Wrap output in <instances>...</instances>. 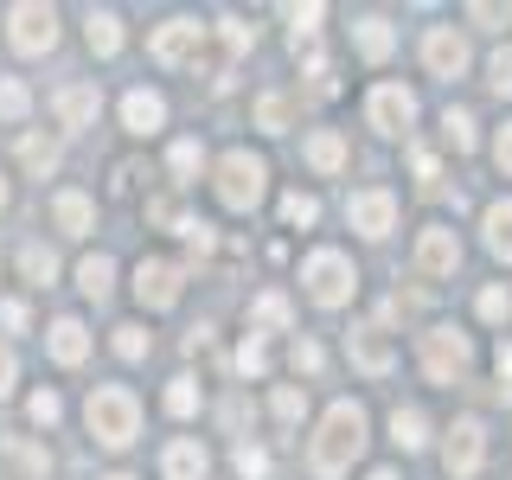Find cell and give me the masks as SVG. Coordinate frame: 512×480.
I'll use <instances>...</instances> for the list:
<instances>
[{
	"label": "cell",
	"instance_id": "1",
	"mask_svg": "<svg viewBox=\"0 0 512 480\" xmlns=\"http://www.w3.org/2000/svg\"><path fill=\"white\" fill-rule=\"evenodd\" d=\"M359 448H365V410L352 404V397H340V404L320 416V436L308 448V468L320 480H340L352 461H359Z\"/></svg>",
	"mask_w": 512,
	"mask_h": 480
},
{
	"label": "cell",
	"instance_id": "2",
	"mask_svg": "<svg viewBox=\"0 0 512 480\" xmlns=\"http://www.w3.org/2000/svg\"><path fill=\"white\" fill-rule=\"evenodd\" d=\"M84 423H90V436L103 442V448H128V442L141 436V404H135V391H122V384H96L90 404H84Z\"/></svg>",
	"mask_w": 512,
	"mask_h": 480
},
{
	"label": "cell",
	"instance_id": "3",
	"mask_svg": "<svg viewBox=\"0 0 512 480\" xmlns=\"http://www.w3.org/2000/svg\"><path fill=\"white\" fill-rule=\"evenodd\" d=\"M301 288H308L314 308H346L359 276H352V256L346 250H314L308 263H301Z\"/></svg>",
	"mask_w": 512,
	"mask_h": 480
},
{
	"label": "cell",
	"instance_id": "4",
	"mask_svg": "<svg viewBox=\"0 0 512 480\" xmlns=\"http://www.w3.org/2000/svg\"><path fill=\"white\" fill-rule=\"evenodd\" d=\"M416 359H423V372L436 378V384H461V378H468V365H474V346H468V333H461V327H429L423 340H416Z\"/></svg>",
	"mask_w": 512,
	"mask_h": 480
},
{
	"label": "cell",
	"instance_id": "5",
	"mask_svg": "<svg viewBox=\"0 0 512 480\" xmlns=\"http://www.w3.org/2000/svg\"><path fill=\"white\" fill-rule=\"evenodd\" d=\"M263 192H269V167L256 154H224L218 160V199L231 205V212H250V205H263Z\"/></svg>",
	"mask_w": 512,
	"mask_h": 480
},
{
	"label": "cell",
	"instance_id": "6",
	"mask_svg": "<svg viewBox=\"0 0 512 480\" xmlns=\"http://www.w3.org/2000/svg\"><path fill=\"white\" fill-rule=\"evenodd\" d=\"M480 461H487V429H480V416H461V423L448 429V442H442V474L448 480H474Z\"/></svg>",
	"mask_w": 512,
	"mask_h": 480
},
{
	"label": "cell",
	"instance_id": "7",
	"mask_svg": "<svg viewBox=\"0 0 512 480\" xmlns=\"http://www.w3.org/2000/svg\"><path fill=\"white\" fill-rule=\"evenodd\" d=\"M7 39L20 45V52H52L58 45V13L39 7V0H20V7L7 13Z\"/></svg>",
	"mask_w": 512,
	"mask_h": 480
},
{
	"label": "cell",
	"instance_id": "8",
	"mask_svg": "<svg viewBox=\"0 0 512 480\" xmlns=\"http://www.w3.org/2000/svg\"><path fill=\"white\" fill-rule=\"evenodd\" d=\"M455 263H461V237L448 231V224H429L423 237H416V276L423 282H442V276H455Z\"/></svg>",
	"mask_w": 512,
	"mask_h": 480
},
{
	"label": "cell",
	"instance_id": "9",
	"mask_svg": "<svg viewBox=\"0 0 512 480\" xmlns=\"http://www.w3.org/2000/svg\"><path fill=\"white\" fill-rule=\"evenodd\" d=\"M365 122H372L378 135H404V128L416 122V96L404 84H378L372 96H365Z\"/></svg>",
	"mask_w": 512,
	"mask_h": 480
},
{
	"label": "cell",
	"instance_id": "10",
	"mask_svg": "<svg viewBox=\"0 0 512 480\" xmlns=\"http://www.w3.org/2000/svg\"><path fill=\"white\" fill-rule=\"evenodd\" d=\"M346 218H352V231H365V237H391L397 199L384 186H365V192H352V199H346Z\"/></svg>",
	"mask_w": 512,
	"mask_h": 480
},
{
	"label": "cell",
	"instance_id": "11",
	"mask_svg": "<svg viewBox=\"0 0 512 480\" xmlns=\"http://www.w3.org/2000/svg\"><path fill=\"white\" fill-rule=\"evenodd\" d=\"M154 58L160 64H199L205 58V26L199 20H167L154 32Z\"/></svg>",
	"mask_w": 512,
	"mask_h": 480
},
{
	"label": "cell",
	"instance_id": "12",
	"mask_svg": "<svg viewBox=\"0 0 512 480\" xmlns=\"http://www.w3.org/2000/svg\"><path fill=\"white\" fill-rule=\"evenodd\" d=\"M423 64L436 77H461V71H468V39H461L455 26H429L423 32Z\"/></svg>",
	"mask_w": 512,
	"mask_h": 480
},
{
	"label": "cell",
	"instance_id": "13",
	"mask_svg": "<svg viewBox=\"0 0 512 480\" xmlns=\"http://www.w3.org/2000/svg\"><path fill=\"white\" fill-rule=\"evenodd\" d=\"M135 295H141V308H173V301H180V269H173L167 256H148V263L135 269Z\"/></svg>",
	"mask_w": 512,
	"mask_h": 480
},
{
	"label": "cell",
	"instance_id": "14",
	"mask_svg": "<svg viewBox=\"0 0 512 480\" xmlns=\"http://www.w3.org/2000/svg\"><path fill=\"white\" fill-rule=\"evenodd\" d=\"M52 109H58V122H64V128H90V122H96V109H103V96H96V84H64Z\"/></svg>",
	"mask_w": 512,
	"mask_h": 480
},
{
	"label": "cell",
	"instance_id": "15",
	"mask_svg": "<svg viewBox=\"0 0 512 480\" xmlns=\"http://www.w3.org/2000/svg\"><path fill=\"white\" fill-rule=\"evenodd\" d=\"M160 480H205V448L192 436L167 442V455H160Z\"/></svg>",
	"mask_w": 512,
	"mask_h": 480
},
{
	"label": "cell",
	"instance_id": "16",
	"mask_svg": "<svg viewBox=\"0 0 512 480\" xmlns=\"http://www.w3.org/2000/svg\"><path fill=\"white\" fill-rule=\"evenodd\" d=\"M122 122L135 128V135H154V128L167 122V103H160L154 90H128V96H122Z\"/></svg>",
	"mask_w": 512,
	"mask_h": 480
},
{
	"label": "cell",
	"instance_id": "17",
	"mask_svg": "<svg viewBox=\"0 0 512 480\" xmlns=\"http://www.w3.org/2000/svg\"><path fill=\"white\" fill-rule=\"evenodd\" d=\"M45 346H52V359H58V365H84V352H90L84 320H58V327L45 333Z\"/></svg>",
	"mask_w": 512,
	"mask_h": 480
},
{
	"label": "cell",
	"instance_id": "18",
	"mask_svg": "<svg viewBox=\"0 0 512 480\" xmlns=\"http://www.w3.org/2000/svg\"><path fill=\"white\" fill-rule=\"evenodd\" d=\"M301 154H308L314 173H340V167H346V141L333 135V128H314V135L301 141Z\"/></svg>",
	"mask_w": 512,
	"mask_h": 480
},
{
	"label": "cell",
	"instance_id": "19",
	"mask_svg": "<svg viewBox=\"0 0 512 480\" xmlns=\"http://www.w3.org/2000/svg\"><path fill=\"white\" fill-rule=\"evenodd\" d=\"M352 359H359V372L384 378V372H391V346H384V333L378 327H359V333H352Z\"/></svg>",
	"mask_w": 512,
	"mask_h": 480
},
{
	"label": "cell",
	"instance_id": "20",
	"mask_svg": "<svg viewBox=\"0 0 512 480\" xmlns=\"http://www.w3.org/2000/svg\"><path fill=\"white\" fill-rule=\"evenodd\" d=\"M52 218H58V231H71V237H84L90 231V199H84V192H58V199H52Z\"/></svg>",
	"mask_w": 512,
	"mask_h": 480
},
{
	"label": "cell",
	"instance_id": "21",
	"mask_svg": "<svg viewBox=\"0 0 512 480\" xmlns=\"http://www.w3.org/2000/svg\"><path fill=\"white\" fill-rule=\"evenodd\" d=\"M250 327L288 333V327H295V308H288V295H256V301H250Z\"/></svg>",
	"mask_w": 512,
	"mask_h": 480
},
{
	"label": "cell",
	"instance_id": "22",
	"mask_svg": "<svg viewBox=\"0 0 512 480\" xmlns=\"http://www.w3.org/2000/svg\"><path fill=\"white\" fill-rule=\"evenodd\" d=\"M352 45H359V58H391V45H397V32L391 26H384V20H359V26H352Z\"/></svg>",
	"mask_w": 512,
	"mask_h": 480
},
{
	"label": "cell",
	"instance_id": "23",
	"mask_svg": "<svg viewBox=\"0 0 512 480\" xmlns=\"http://www.w3.org/2000/svg\"><path fill=\"white\" fill-rule=\"evenodd\" d=\"M84 39H90V52H96V58H109V52H122V20H116V13H90V26H84Z\"/></svg>",
	"mask_w": 512,
	"mask_h": 480
},
{
	"label": "cell",
	"instance_id": "24",
	"mask_svg": "<svg viewBox=\"0 0 512 480\" xmlns=\"http://www.w3.org/2000/svg\"><path fill=\"white\" fill-rule=\"evenodd\" d=\"M109 282H116V263H109V256H84V263H77V288H84L90 301H103Z\"/></svg>",
	"mask_w": 512,
	"mask_h": 480
},
{
	"label": "cell",
	"instance_id": "25",
	"mask_svg": "<svg viewBox=\"0 0 512 480\" xmlns=\"http://www.w3.org/2000/svg\"><path fill=\"white\" fill-rule=\"evenodd\" d=\"M487 250H493V256H506V263H512V199L487 205Z\"/></svg>",
	"mask_w": 512,
	"mask_h": 480
},
{
	"label": "cell",
	"instance_id": "26",
	"mask_svg": "<svg viewBox=\"0 0 512 480\" xmlns=\"http://www.w3.org/2000/svg\"><path fill=\"white\" fill-rule=\"evenodd\" d=\"M391 442L397 448H423L429 442V416L423 410H391Z\"/></svg>",
	"mask_w": 512,
	"mask_h": 480
},
{
	"label": "cell",
	"instance_id": "27",
	"mask_svg": "<svg viewBox=\"0 0 512 480\" xmlns=\"http://www.w3.org/2000/svg\"><path fill=\"white\" fill-rule=\"evenodd\" d=\"M20 269H26V282H32V288H45V282L58 276V256L45 250V244H26V250H20Z\"/></svg>",
	"mask_w": 512,
	"mask_h": 480
},
{
	"label": "cell",
	"instance_id": "28",
	"mask_svg": "<svg viewBox=\"0 0 512 480\" xmlns=\"http://www.w3.org/2000/svg\"><path fill=\"white\" fill-rule=\"evenodd\" d=\"M442 141H448L455 154L474 148V116H468V109H448V116H442Z\"/></svg>",
	"mask_w": 512,
	"mask_h": 480
},
{
	"label": "cell",
	"instance_id": "29",
	"mask_svg": "<svg viewBox=\"0 0 512 480\" xmlns=\"http://www.w3.org/2000/svg\"><path fill=\"white\" fill-rule=\"evenodd\" d=\"M20 160H26L32 173H52V167H58V141H45V135H26V141H20Z\"/></svg>",
	"mask_w": 512,
	"mask_h": 480
},
{
	"label": "cell",
	"instance_id": "30",
	"mask_svg": "<svg viewBox=\"0 0 512 480\" xmlns=\"http://www.w3.org/2000/svg\"><path fill=\"white\" fill-rule=\"evenodd\" d=\"M26 109H32V90L20 84V77H0V116H7V122H20Z\"/></svg>",
	"mask_w": 512,
	"mask_h": 480
},
{
	"label": "cell",
	"instance_id": "31",
	"mask_svg": "<svg viewBox=\"0 0 512 480\" xmlns=\"http://www.w3.org/2000/svg\"><path fill=\"white\" fill-rule=\"evenodd\" d=\"M288 116H295V103H288V96H263V103H256V128H269V135H282Z\"/></svg>",
	"mask_w": 512,
	"mask_h": 480
},
{
	"label": "cell",
	"instance_id": "32",
	"mask_svg": "<svg viewBox=\"0 0 512 480\" xmlns=\"http://www.w3.org/2000/svg\"><path fill=\"white\" fill-rule=\"evenodd\" d=\"M167 167H173V180H192V173L205 167V154H199V141H173V154H167Z\"/></svg>",
	"mask_w": 512,
	"mask_h": 480
},
{
	"label": "cell",
	"instance_id": "33",
	"mask_svg": "<svg viewBox=\"0 0 512 480\" xmlns=\"http://www.w3.org/2000/svg\"><path fill=\"white\" fill-rule=\"evenodd\" d=\"M314 218H320L314 192H288V199H282V224H314Z\"/></svg>",
	"mask_w": 512,
	"mask_h": 480
},
{
	"label": "cell",
	"instance_id": "34",
	"mask_svg": "<svg viewBox=\"0 0 512 480\" xmlns=\"http://www.w3.org/2000/svg\"><path fill=\"white\" fill-rule=\"evenodd\" d=\"M237 372H250V378H263V372H269V346L256 340V333H250L244 346H237Z\"/></svg>",
	"mask_w": 512,
	"mask_h": 480
},
{
	"label": "cell",
	"instance_id": "35",
	"mask_svg": "<svg viewBox=\"0 0 512 480\" xmlns=\"http://www.w3.org/2000/svg\"><path fill=\"white\" fill-rule=\"evenodd\" d=\"M167 410L173 416H192V410H199V384H192V378H173L167 384Z\"/></svg>",
	"mask_w": 512,
	"mask_h": 480
},
{
	"label": "cell",
	"instance_id": "36",
	"mask_svg": "<svg viewBox=\"0 0 512 480\" xmlns=\"http://www.w3.org/2000/svg\"><path fill=\"white\" fill-rule=\"evenodd\" d=\"M487 84L500 90V96H512V45H500V52L487 58Z\"/></svg>",
	"mask_w": 512,
	"mask_h": 480
},
{
	"label": "cell",
	"instance_id": "37",
	"mask_svg": "<svg viewBox=\"0 0 512 480\" xmlns=\"http://www.w3.org/2000/svg\"><path fill=\"white\" fill-rule=\"evenodd\" d=\"M301 410H308V391H301V384H282V391H276V416H282V423H301Z\"/></svg>",
	"mask_w": 512,
	"mask_h": 480
},
{
	"label": "cell",
	"instance_id": "38",
	"mask_svg": "<svg viewBox=\"0 0 512 480\" xmlns=\"http://www.w3.org/2000/svg\"><path fill=\"white\" fill-rule=\"evenodd\" d=\"M288 20H295V52H301V45L314 39V26L327 20V7H295V13H288Z\"/></svg>",
	"mask_w": 512,
	"mask_h": 480
},
{
	"label": "cell",
	"instance_id": "39",
	"mask_svg": "<svg viewBox=\"0 0 512 480\" xmlns=\"http://www.w3.org/2000/svg\"><path fill=\"white\" fill-rule=\"evenodd\" d=\"M116 352L122 359H148V327H116Z\"/></svg>",
	"mask_w": 512,
	"mask_h": 480
},
{
	"label": "cell",
	"instance_id": "40",
	"mask_svg": "<svg viewBox=\"0 0 512 480\" xmlns=\"http://www.w3.org/2000/svg\"><path fill=\"white\" fill-rule=\"evenodd\" d=\"M237 474H244V480H263L269 474V455H263V448H250V442H237Z\"/></svg>",
	"mask_w": 512,
	"mask_h": 480
},
{
	"label": "cell",
	"instance_id": "41",
	"mask_svg": "<svg viewBox=\"0 0 512 480\" xmlns=\"http://www.w3.org/2000/svg\"><path fill=\"white\" fill-rule=\"evenodd\" d=\"M506 288H480V320H506Z\"/></svg>",
	"mask_w": 512,
	"mask_h": 480
},
{
	"label": "cell",
	"instance_id": "42",
	"mask_svg": "<svg viewBox=\"0 0 512 480\" xmlns=\"http://www.w3.org/2000/svg\"><path fill=\"white\" fill-rule=\"evenodd\" d=\"M320 365H327V352L314 340H295V372H320Z\"/></svg>",
	"mask_w": 512,
	"mask_h": 480
},
{
	"label": "cell",
	"instance_id": "43",
	"mask_svg": "<svg viewBox=\"0 0 512 480\" xmlns=\"http://www.w3.org/2000/svg\"><path fill=\"white\" fill-rule=\"evenodd\" d=\"M58 410L64 404H58L52 391H32V423H58Z\"/></svg>",
	"mask_w": 512,
	"mask_h": 480
},
{
	"label": "cell",
	"instance_id": "44",
	"mask_svg": "<svg viewBox=\"0 0 512 480\" xmlns=\"http://www.w3.org/2000/svg\"><path fill=\"white\" fill-rule=\"evenodd\" d=\"M26 301H0V327H7V333H26Z\"/></svg>",
	"mask_w": 512,
	"mask_h": 480
},
{
	"label": "cell",
	"instance_id": "45",
	"mask_svg": "<svg viewBox=\"0 0 512 480\" xmlns=\"http://www.w3.org/2000/svg\"><path fill=\"white\" fill-rule=\"evenodd\" d=\"M410 167H416V180L436 192V154H429V148H416V154H410Z\"/></svg>",
	"mask_w": 512,
	"mask_h": 480
},
{
	"label": "cell",
	"instance_id": "46",
	"mask_svg": "<svg viewBox=\"0 0 512 480\" xmlns=\"http://www.w3.org/2000/svg\"><path fill=\"white\" fill-rule=\"evenodd\" d=\"M493 160H500V173L512 180V122L500 128V135H493Z\"/></svg>",
	"mask_w": 512,
	"mask_h": 480
},
{
	"label": "cell",
	"instance_id": "47",
	"mask_svg": "<svg viewBox=\"0 0 512 480\" xmlns=\"http://www.w3.org/2000/svg\"><path fill=\"white\" fill-rule=\"evenodd\" d=\"M493 372H500V397H512V346L500 340V352H493Z\"/></svg>",
	"mask_w": 512,
	"mask_h": 480
},
{
	"label": "cell",
	"instance_id": "48",
	"mask_svg": "<svg viewBox=\"0 0 512 480\" xmlns=\"http://www.w3.org/2000/svg\"><path fill=\"white\" fill-rule=\"evenodd\" d=\"M468 20H480V26H500V20H506V7H487V0H480V7H468Z\"/></svg>",
	"mask_w": 512,
	"mask_h": 480
},
{
	"label": "cell",
	"instance_id": "49",
	"mask_svg": "<svg viewBox=\"0 0 512 480\" xmlns=\"http://www.w3.org/2000/svg\"><path fill=\"white\" fill-rule=\"evenodd\" d=\"M7 391H13V352L0 346V397H7Z\"/></svg>",
	"mask_w": 512,
	"mask_h": 480
},
{
	"label": "cell",
	"instance_id": "50",
	"mask_svg": "<svg viewBox=\"0 0 512 480\" xmlns=\"http://www.w3.org/2000/svg\"><path fill=\"white\" fill-rule=\"evenodd\" d=\"M365 480H397V474H391V468H378V474H365Z\"/></svg>",
	"mask_w": 512,
	"mask_h": 480
},
{
	"label": "cell",
	"instance_id": "51",
	"mask_svg": "<svg viewBox=\"0 0 512 480\" xmlns=\"http://www.w3.org/2000/svg\"><path fill=\"white\" fill-rule=\"evenodd\" d=\"M0 205H7V180H0Z\"/></svg>",
	"mask_w": 512,
	"mask_h": 480
},
{
	"label": "cell",
	"instance_id": "52",
	"mask_svg": "<svg viewBox=\"0 0 512 480\" xmlns=\"http://www.w3.org/2000/svg\"><path fill=\"white\" fill-rule=\"evenodd\" d=\"M109 480H128V474H109Z\"/></svg>",
	"mask_w": 512,
	"mask_h": 480
}]
</instances>
